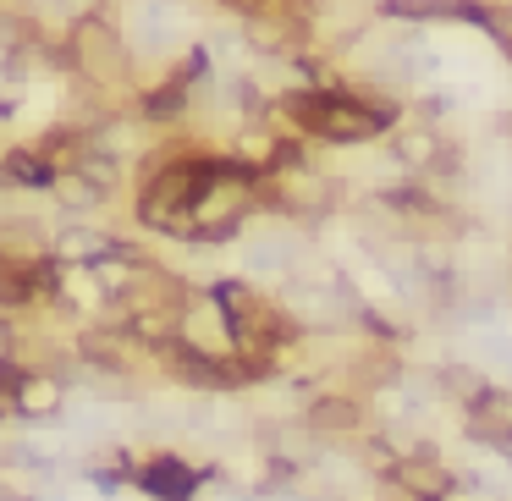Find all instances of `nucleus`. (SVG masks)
<instances>
[{"label":"nucleus","instance_id":"10","mask_svg":"<svg viewBox=\"0 0 512 501\" xmlns=\"http://www.w3.org/2000/svg\"><path fill=\"white\" fill-rule=\"evenodd\" d=\"M364 424L358 397H314L309 402V430L314 435H353Z\"/></svg>","mask_w":512,"mask_h":501},{"label":"nucleus","instance_id":"3","mask_svg":"<svg viewBox=\"0 0 512 501\" xmlns=\"http://www.w3.org/2000/svg\"><path fill=\"white\" fill-rule=\"evenodd\" d=\"M342 204V182L309 155V144L287 138L281 155L259 171V215H276V221H298L314 226Z\"/></svg>","mask_w":512,"mask_h":501},{"label":"nucleus","instance_id":"6","mask_svg":"<svg viewBox=\"0 0 512 501\" xmlns=\"http://www.w3.org/2000/svg\"><path fill=\"white\" fill-rule=\"evenodd\" d=\"M133 479H138V490L155 496V501H193L204 485V474L193 463H182L177 452H160V457H149V463H138Z\"/></svg>","mask_w":512,"mask_h":501},{"label":"nucleus","instance_id":"4","mask_svg":"<svg viewBox=\"0 0 512 501\" xmlns=\"http://www.w3.org/2000/svg\"><path fill=\"white\" fill-rule=\"evenodd\" d=\"M386 155L397 160L408 177H424V182H446V177H457V166H463L452 133H446L441 122H430V116H402V122L386 133Z\"/></svg>","mask_w":512,"mask_h":501},{"label":"nucleus","instance_id":"13","mask_svg":"<svg viewBox=\"0 0 512 501\" xmlns=\"http://www.w3.org/2000/svg\"><path fill=\"white\" fill-rule=\"evenodd\" d=\"M490 133H496V138H501V144H512V111H501V116H496V122H490Z\"/></svg>","mask_w":512,"mask_h":501},{"label":"nucleus","instance_id":"12","mask_svg":"<svg viewBox=\"0 0 512 501\" xmlns=\"http://www.w3.org/2000/svg\"><path fill=\"white\" fill-rule=\"evenodd\" d=\"M496 56H501V61H512V0L501 6V45H496Z\"/></svg>","mask_w":512,"mask_h":501},{"label":"nucleus","instance_id":"5","mask_svg":"<svg viewBox=\"0 0 512 501\" xmlns=\"http://www.w3.org/2000/svg\"><path fill=\"white\" fill-rule=\"evenodd\" d=\"M375 23H408V28H479L490 45H501V6L496 0H369Z\"/></svg>","mask_w":512,"mask_h":501},{"label":"nucleus","instance_id":"1","mask_svg":"<svg viewBox=\"0 0 512 501\" xmlns=\"http://www.w3.org/2000/svg\"><path fill=\"white\" fill-rule=\"evenodd\" d=\"M265 116L287 138H298V144L364 149V144H380L408 116V100L375 78H347V72H336L325 83H287V89H276Z\"/></svg>","mask_w":512,"mask_h":501},{"label":"nucleus","instance_id":"9","mask_svg":"<svg viewBox=\"0 0 512 501\" xmlns=\"http://www.w3.org/2000/svg\"><path fill=\"white\" fill-rule=\"evenodd\" d=\"M61 380L45 375V369H23V380H17V419H45V413L61 408Z\"/></svg>","mask_w":512,"mask_h":501},{"label":"nucleus","instance_id":"11","mask_svg":"<svg viewBox=\"0 0 512 501\" xmlns=\"http://www.w3.org/2000/svg\"><path fill=\"white\" fill-rule=\"evenodd\" d=\"M248 265H254V270H287L292 265V232H287V221H270V232L248 237Z\"/></svg>","mask_w":512,"mask_h":501},{"label":"nucleus","instance_id":"7","mask_svg":"<svg viewBox=\"0 0 512 501\" xmlns=\"http://www.w3.org/2000/svg\"><path fill=\"white\" fill-rule=\"evenodd\" d=\"M468 435L496 452H512V386H479L468 397Z\"/></svg>","mask_w":512,"mask_h":501},{"label":"nucleus","instance_id":"2","mask_svg":"<svg viewBox=\"0 0 512 501\" xmlns=\"http://www.w3.org/2000/svg\"><path fill=\"white\" fill-rule=\"evenodd\" d=\"M61 72H67L78 89L122 100L138 83V56H133V45H127L122 23H116L111 12H89V17L61 28Z\"/></svg>","mask_w":512,"mask_h":501},{"label":"nucleus","instance_id":"8","mask_svg":"<svg viewBox=\"0 0 512 501\" xmlns=\"http://www.w3.org/2000/svg\"><path fill=\"white\" fill-rule=\"evenodd\" d=\"M56 171L61 166L34 144V138H28V144H6V149H0V188H12V193H50Z\"/></svg>","mask_w":512,"mask_h":501},{"label":"nucleus","instance_id":"14","mask_svg":"<svg viewBox=\"0 0 512 501\" xmlns=\"http://www.w3.org/2000/svg\"><path fill=\"white\" fill-rule=\"evenodd\" d=\"M6 358H12V325L0 320V364H6Z\"/></svg>","mask_w":512,"mask_h":501}]
</instances>
